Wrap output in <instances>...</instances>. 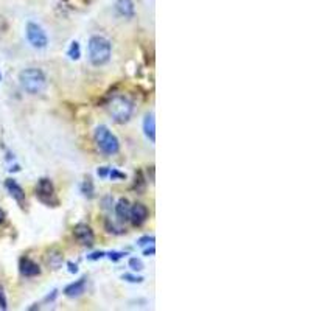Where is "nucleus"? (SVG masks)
Masks as SVG:
<instances>
[{
	"instance_id": "nucleus-1",
	"label": "nucleus",
	"mask_w": 311,
	"mask_h": 311,
	"mask_svg": "<svg viewBox=\"0 0 311 311\" xmlns=\"http://www.w3.org/2000/svg\"><path fill=\"white\" fill-rule=\"evenodd\" d=\"M19 81H20L22 89L30 95L42 94L45 91V86H47V78H45L44 72L39 69H35V67L22 70L19 73Z\"/></svg>"
},
{
	"instance_id": "nucleus-2",
	"label": "nucleus",
	"mask_w": 311,
	"mask_h": 311,
	"mask_svg": "<svg viewBox=\"0 0 311 311\" xmlns=\"http://www.w3.org/2000/svg\"><path fill=\"white\" fill-rule=\"evenodd\" d=\"M112 54V44L107 38L95 35L89 39V60L94 66H104Z\"/></svg>"
},
{
	"instance_id": "nucleus-3",
	"label": "nucleus",
	"mask_w": 311,
	"mask_h": 311,
	"mask_svg": "<svg viewBox=\"0 0 311 311\" xmlns=\"http://www.w3.org/2000/svg\"><path fill=\"white\" fill-rule=\"evenodd\" d=\"M107 110L117 123H125L132 116L134 104L125 95H114L107 103Z\"/></svg>"
},
{
	"instance_id": "nucleus-4",
	"label": "nucleus",
	"mask_w": 311,
	"mask_h": 311,
	"mask_svg": "<svg viewBox=\"0 0 311 311\" xmlns=\"http://www.w3.org/2000/svg\"><path fill=\"white\" fill-rule=\"evenodd\" d=\"M94 137H95V144H97L98 150H100L103 154H106V156H114V154H117V153L120 151V142H119V138L109 131L107 126H104V125L97 126Z\"/></svg>"
},
{
	"instance_id": "nucleus-5",
	"label": "nucleus",
	"mask_w": 311,
	"mask_h": 311,
	"mask_svg": "<svg viewBox=\"0 0 311 311\" xmlns=\"http://www.w3.org/2000/svg\"><path fill=\"white\" fill-rule=\"evenodd\" d=\"M25 33H26V39L30 42V45L33 48L42 50L48 45V38L47 33L44 32V28L36 23V22H28L26 28H25Z\"/></svg>"
},
{
	"instance_id": "nucleus-6",
	"label": "nucleus",
	"mask_w": 311,
	"mask_h": 311,
	"mask_svg": "<svg viewBox=\"0 0 311 311\" xmlns=\"http://www.w3.org/2000/svg\"><path fill=\"white\" fill-rule=\"evenodd\" d=\"M36 196L47 206H56V204H58V200H56V196H54L53 182L50 179H47V178L39 179L38 187H36Z\"/></svg>"
},
{
	"instance_id": "nucleus-7",
	"label": "nucleus",
	"mask_w": 311,
	"mask_h": 311,
	"mask_svg": "<svg viewBox=\"0 0 311 311\" xmlns=\"http://www.w3.org/2000/svg\"><path fill=\"white\" fill-rule=\"evenodd\" d=\"M73 235L75 238L78 240V243H81L82 246H94L95 243V235H94V231L91 229V225L84 224V222H79L75 225L73 229Z\"/></svg>"
},
{
	"instance_id": "nucleus-8",
	"label": "nucleus",
	"mask_w": 311,
	"mask_h": 311,
	"mask_svg": "<svg viewBox=\"0 0 311 311\" xmlns=\"http://www.w3.org/2000/svg\"><path fill=\"white\" fill-rule=\"evenodd\" d=\"M150 216V210L147 206L140 204V203H135L132 207H131V212H129V219L132 222V225L138 228V225H142Z\"/></svg>"
},
{
	"instance_id": "nucleus-9",
	"label": "nucleus",
	"mask_w": 311,
	"mask_h": 311,
	"mask_svg": "<svg viewBox=\"0 0 311 311\" xmlns=\"http://www.w3.org/2000/svg\"><path fill=\"white\" fill-rule=\"evenodd\" d=\"M19 271L23 277H36L41 274V268L38 263H35L32 259H28V257H23L20 259L19 262Z\"/></svg>"
},
{
	"instance_id": "nucleus-10",
	"label": "nucleus",
	"mask_w": 311,
	"mask_h": 311,
	"mask_svg": "<svg viewBox=\"0 0 311 311\" xmlns=\"http://www.w3.org/2000/svg\"><path fill=\"white\" fill-rule=\"evenodd\" d=\"M84 291H86V277H81L79 280L73 281V284L64 288V294L67 297H79Z\"/></svg>"
},
{
	"instance_id": "nucleus-11",
	"label": "nucleus",
	"mask_w": 311,
	"mask_h": 311,
	"mask_svg": "<svg viewBox=\"0 0 311 311\" xmlns=\"http://www.w3.org/2000/svg\"><path fill=\"white\" fill-rule=\"evenodd\" d=\"M5 187H7V190L10 191V194L14 197V200H16L19 204H23V203H25V191H23V188H22L14 179H7V181H5Z\"/></svg>"
},
{
	"instance_id": "nucleus-12",
	"label": "nucleus",
	"mask_w": 311,
	"mask_h": 311,
	"mask_svg": "<svg viewBox=\"0 0 311 311\" xmlns=\"http://www.w3.org/2000/svg\"><path fill=\"white\" fill-rule=\"evenodd\" d=\"M116 10H117V13L120 16H123L126 19H132L134 14H135L132 0H117V2H116Z\"/></svg>"
},
{
	"instance_id": "nucleus-13",
	"label": "nucleus",
	"mask_w": 311,
	"mask_h": 311,
	"mask_svg": "<svg viewBox=\"0 0 311 311\" xmlns=\"http://www.w3.org/2000/svg\"><path fill=\"white\" fill-rule=\"evenodd\" d=\"M144 132H145L148 140H151L153 144L156 142V120H154L153 112L147 114L145 119H144Z\"/></svg>"
},
{
	"instance_id": "nucleus-14",
	"label": "nucleus",
	"mask_w": 311,
	"mask_h": 311,
	"mask_svg": "<svg viewBox=\"0 0 311 311\" xmlns=\"http://www.w3.org/2000/svg\"><path fill=\"white\" fill-rule=\"evenodd\" d=\"M63 262H64V257L60 250L56 249H51L48 253H47V265L51 268V269H60L63 266Z\"/></svg>"
},
{
	"instance_id": "nucleus-15",
	"label": "nucleus",
	"mask_w": 311,
	"mask_h": 311,
	"mask_svg": "<svg viewBox=\"0 0 311 311\" xmlns=\"http://www.w3.org/2000/svg\"><path fill=\"white\" fill-rule=\"evenodd\" d=\"M129 212H131V206H129V201L122 197V200L117 203L116 206V215L120 221H128L129 219Z\"/></svg>"
},
{
	"instance_id": "nucleus-16",
	"label": "nucleus",
	"mask_w": 311,
	"mask_h": 311,
	"mask_svg": "<svg viewBox=\"0 0 311 311\" xmlns=\"http://www.w3.org/2000/svg\"><path fill=\"white\" fill-rule=\"evenodd\" d=\"M67 56L70 60H78L79 56H81V48H79V44L76 42V41H73L72 44H70V48H69V51H67Z\"/></svg>"
},
{
	"instance_id": "nucleus-17",
	"label": "nucleus",
	"mask_w": 311,
	"mask_h": 311,
	"mask_svg": "<svg viewBox=\"0 0 311 311\" xmlns=\"http://www.w3.org/2000/svg\"><path fill=\"white\" fill-rule=\"evenodd\" d=\"M129 268H131L134 272H138V271H142L145 266H144V262L140 260V259L132 257V259H129Z\"/></svg>"
},
{
	"instance_id": "nucleus-18",
	"label": "nucleus",
	"mask_w": 311,
	"mask_h": 311,
	"mask_svg": "<svg viewBox=\"0 0 311 311\" xmlns=\"http://www.w3.org/2000/svg\"><path fill=\"white\" fill-rule=\"evenodd\" d=\"M81 190H82V193L86 194V196H89V197H92L94 196V184H92V181L91 179H88L86 182L82 184V187H81Z\"/></svg>"
},
{
	"instance_id": "nucleus-19",
	"label": "nucleus",
	"mask_w": 311,
	"mask_h": 311,
	"mask_svg": "<svg viewBox=\"0 0 311 311\" xmlns=\"http://www.w3.org/2000/svg\"><path fill=\"white\" fill-rule=\"evenodd\" d=\"M112 181H116V179H126V175L125 173H120L119 169H116V168H110V172H109V175H107Z\"/></svg>"
},
{
	"instance_id": "nucleus-20",
	"label": "nucleus",
	"mask_w": 311,
	"mask_h": 311,
	"mask_svg": "<svg viewBox=\"0 0 311 311\" xmlns=\"http://www.w3.org/2000/svg\"><path fill=\"white\" fill-rule=\"evenodd\" d=\"M123 280L131 281V284H142L144 277H135V275H131V274H123Z\"/></svg>"
},
{
	"instance_id": "nucleus-21",
	"label": "nucleus",
	"mask_w": 311,
	"mask_h": 311,
	"mask_svg": "<svg viewBox=\"0 0 311 311\" xmlns=\"http://www.w3.org/2000/svg\"><path fill=\"white\" fill-rule=\"evenodd\" d=\"M0 308H2V309H7V308H8L7 296H5V291H4V287H2V285H0Z\"/></svg>"
},
{
	"instance_id": "nucleus-22",
	"label": "nucleus",
	"mask_w": 311,
	"mask_h": 311,
	"mask_svg": "<svg viewBox=\"0 0 311 311\" xmlns=\"http://www.w3.org/2000/svg\"><path fill=\"white\" fill-rule=\"evenodd\" d=\"M106 256H107L112 262H117V260H120L123 256H126V252H109V253H106Z\"/></svg>"
},
{
	"instance_id": "nucleus-23",
	"label": "nucleus",
	"mask_w": 311,
	"mask_h": 311,
	"mask_svg": "<svg viewBox=\"0 0 311 311\" xmlns=\"http://www.w3.org/2000/svg\"><path fill=\"white\" fill-rule=\"evenodd\" d=\"M156 241V238L154 237H150V235H147V237H142V238H140L138 240V246H145V244H153Z\"/></svg>"
},
{
	"instance_id": "nucleus-24",
	"label": "nucleus",
	"mask_w": 311,
	"mask_h": 311,
	"mask_svg": "<svg viewBox=\"0 0 311 311\" xmlns=\"http://www.w3.org/2000/svg\"><path fill=\"white\" fill-rule=\"evenodd\" d=\"M103 257H106V252H94V253H91V256H88L89 260H100Z\"/></svg>"
},
{
	"instance_id": "nucleus-25",
	"label": "nucleus",
	"mask_w": 311,
	"mask_h": 311,
	"mask_svg": "<svg viewBox=\"0 0 311 311\" xmlns=\"http://www.w3.org/2000/svg\"><path fill=\"white\" fill-rule=\"evenodd\" d=\"M109 172H110V168L109 166H101V168H98V176L100 178H106L107 175H109Z\"/></svg>"
},
{
	"instance_id": "nucleus-26",
	"label": "nucleus",
	"mask_w": 311,
	"mask_h": 311,
	"mask_svg": "<svg viewBox=\"0 0 311 311\" xmlns=\"http://www.w3.org/2000/svg\"><path fill=\"white\" fill-rule=\"evenodd\" d=\"M144 253H145V256H154V253H156V249H154V244H151V247H148V249H145L144 250Z\"/></svg>"
},
{
	"instance_id": "nucleus-27",
	"label": "nucleus",
	"mask_w": 311,
	"mask_h": 311,
	"mask_svg": "<svg viewBox=\"0 0 311 311\" xmlns=\"http://www.w3.org/2000/svg\"><path fill=\"white\" fill-rule=\"evenodd\" d=\"M69 272H78V266L76 265H73V263H69Z\"/></svg>"
},
{
	"instance_id": "nucleus-28",
	"label": "nucleus",
	"mask_w": 311,
	"mask_h": 311,
	"mask_svg": "<svg viewBox=\"0 0 311 311\" xmlns=\"http://www.w3.org/2000/svg\"><path fill=\"white\" fill-rule=\"evenodd\" d=\"M56 294H58V291H53V294H51V296H48V297H47L45 300H47V302H51V300H54Z\"/></svg>"
},
{
	"instance_id": "nucleus-29",
	"label": "nucleus",
	"mask_w": 311,
	"mask_h": 311,
	"mask_svg": "<svg viewBox=\"0 0 311 311\" xmlns=\"http://www.w3.org/2000/svg\"><path fill=\"white\" fill-rule=\"evenodd\" d=\"M4 221H5V212L0 209V224H2Z\"/></svg>"
},
{
	"instance_id": "nucleus-30",
	"label": "nucleus",
	"mask_w": 311,
	"mask_h": 311,
	"mask_svg": "<svg viewBox=\"0 0 311 311\" xmlns=\"http://www.w3.org/2000/svg\"><path fill=\"white\" fill-rule=\"evenodd\" d=\"M0 81H2V75H0Z\"/></svg>"
}]
</instances>
